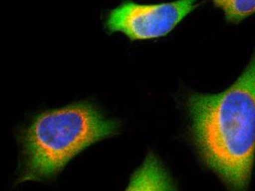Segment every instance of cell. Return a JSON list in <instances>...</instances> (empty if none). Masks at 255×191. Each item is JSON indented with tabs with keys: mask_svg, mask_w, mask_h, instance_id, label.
I'll use <instances>...</instances> for the list:
<instances>
[{
	"mask_svg": "<svg viewBox=\"0 0 255 191\" xmlns=\"http://www.w3.org/2000/svg\"><path fill=\"white\" fill-rule=\"evenodd\" d=\"M200 4L197 0H176L158 4H139L124 0L106 15L104 27L110 33L121 32L130 41L166 36Z\"/></svg>",
	"mask_w": 255,
	"mask_h": 191,
	"instance_id": "obj_3",
	"label": "cell"
},
{
	"mask_svg": "<svg viewBox=\"0 0 255 191\" xmlns=\"http://www.w3.org/2000/svg\"><path fill=\"white\" fill-rule=\"evenodd\" d=\"M225 13L227 22L239 24L255 13V0H212Z\"/></svg>",
	"mask_w": 255,
	"mask_h": 191,
	"instance_id": "obj_5",
	"label": "cell"
},
{
	"mask_svg": "<svg viewBox=\"0 0 255 191\" xmlns=\"http://www.w3.org/2000/svg\"><path fill=\"white\" fill-rule=\"evenodd\" d=\"M191 133L202 160L232 190L248 187L255 159V53L223 92L194 94Z\"/></svg>",
	"mask_w": 255,
	"mask_h": 191,
	"instance_id": "obj_1",
	"label": "cell"
},
{
	"mask_svg": "<svg viewBox=\"0 0 255 191\" xmlns=\"http://www.w3.org/2000/svg\"><path fill=\"white\" fill-rule=\"evenodd\" d=\"M174 189L175 186L161 163L153 155H149L131 177L127 190L170 191Z\"/></svg>",
	"mask_w": 255,
	"mask_h": 191,
	"instance_id": "obj_4",
	"label": "cell"
},
{
	"mask_svg": "<svg viewBox=\"0 0 255 191\" xmlns=\"http://www.w3.org/2000/svg\"><path fill=\"white\" fill-rule=\"evenodd\" d=\"M118 130L87 103L40 113L23 134L24 162L19 183L46 180L58 175L84 150Z\"/></svg>",
	"mask_w": 255,
	"mask_h": 191,
	"instance_id": "obj_2",
	"label": "cell"
}]
</instances>
